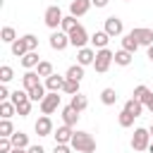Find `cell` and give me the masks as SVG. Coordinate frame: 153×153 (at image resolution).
Here are the masks:
<instances>
[{
	"label": "cell",
	"instance_id": "1",
	"mask_svg": "<svg viewBox=\"0 0 153 153\" xmlns=\"http://www.w3.org/2000/svg\"><path fill=\"white\" fill-rule=\"evenodd\" d=\"M69 143H72V148L76 153H93L96 151V139L88 131H74V136H72Z\"/></svg>",
	"mask_w": 153,
	"mask_h": 153
},
{
	"label": "cell",
	"instance_id": "2",
	"mask_svg": "<svg viewBox=\"0 0 153 153\" xmlns=\"http://www.w3.org/2000/svg\"><path fill=\"white\" fill-rule=\"evenodd\" d=\"M151 131L146 129V127H136L134 129V134H131V148L136 151V153H143V151H148V146H151Z\"/></svg>",
	"mask_w": 153,
	"mask_h": 153
},
{
	"label": "cell",
	"instance_id": "3",
	"mask_svg": "<svg viewBox=\"0 0 153 153\" xmlns=\"http://www.w3.org/2000/svg\"><path fill=\"white\" fill-rule=\"evenodd\" d=\"M115 62V53L110 50V48H100V50H96V62H93V69L98 72V74H105L108 69H110V65Z\"/></svg>",
	"mask_w": 153,
	"mask_h": 153
},
{
	"label": "cell",
	"instance_id": "4",
	"mask_svg": "<svg viewBox=\"0 0 153 153\" xmlns=\"http://www.w3.org/2000/svg\"><path fill=\"white\" fill-rule=\"evenodd\" d=\"M62 19H65V14H62V10H60L57 5H50V7H48V10L43 12V22H45V26H48L50 31L60 29Z\"/></svg>",
	"mask_w": 153,
	"mask_h": 153
},
{
	"label": "cell",
	"instance_id": "5",
	"mask_svg": "<svg viewBox=\"0 0 153 153\" xmlns=\"http://www.w3.org/2000/svg\"><path fill=\"white\" fill-rule=\"evenodd\" d=\"M86 43H91V36H88V33H86V29L79 24V26L69 33V45H74V48L79 50V48H86Z\"/></svg>",
	"mask_w": 153,
	"mask_h": 153
},
{
	"label": "cell",
	"instance_id": "6",
	"mask_svg": "<svg viewBox=\"0 0 153 153\" xmlns=\"http://www.w3.org/2000/svg\"><path fill=\"white\" fill-rule=\"evenodd\" d=\"M38 105H41V112H43V115H53V112L60 108V96H57L55 91H48L45 98H43Z\"/></svg>",
	"mask_w": 153,
	"mask_h": 153
},
{
	"label": "cell",
	"instance_id": "7",
	"mask_svg": "<svg viewBox=\"0 0 153 153\" xmlns=\"http://www.w3.org/2000/svg\"><path fill=\"white\" fill-rule=\"evenodd\" d=\"M48 43H50V48H53V50H65V48L69 45V33H65L62 29H55V31L50 33Z\"/></svg>",
	"mask_w": 153,
	"mask_h": 153
},
{
	"label": "cell",
	"instance_id": "8",
	"mask_svg": "<svg viewBox=\"0 0 153 153\" xmlns=\"http://www.w3.org/2000/svg\"><path fill=\"white\" fill-rule=\"evenodd\" d=\"M33 131L38 134V136H53V120H50V115H41L38 120H36V124H33Z\"/></svg>",
	"mask_w": 153,
	"mask_h": 153
},
{
	"label": "cell",
	"instance_id": "9",
	"mask_svg": "<svg viewBox=\"0 0 153 153\" xmlns=\"http://www.w3.org/2000/svg\"><path fill=\"white\" fill-rule=\"evenodd\" d=\"M103 31H108L110 33V38H115V36H122L124 33V24H122V19L120 17H108L105 19V26H103Z\"/></svg>",
	"mask_w": 153,
	"mask_h": 153
},
{
	"label": "cell",
	"instance_id": "10",
	"mask_svg": "<svg viewBox=\"0 0 153 153\" xmlns=\"http://www.w3.org/2000/svg\"><path fill=\"white\" fill-rule=\"evenodd\" d=\"M129 33L139 41V45H146V48L153 45V31H151V29H146V26H136V29H131Z\"/></svg>",
	"mask_w": 153,
	"mask_h": 153
},
{
	"label": "cell",
	"instance_id": "11",
	"mask_svg": "<svg viewBox=\"0 0 153 153\" xmlns=\"http://www.w3.org/2000/svg\"><path fill=\"white\" fill-rule=\"evenodd\" d=\"M53 136H55V143H69L72 141V136H74V129L69 127V124H60L55 131H53Z\"/></svg>",
	"mask_w": 153,
	"mask_h": 153
},
{
	"label": "cell",
	"instance_id": "12",
	"mask_svg": "<svg viewBox=\"0 0 153 153\" xmlns=\"http://www.w3.org/2000/svg\"><path fill=\"white\" fill-rule=\"evenodd\" d=\"M76 62L79 65H84V67H88V65H93L96 62V48H79L76 50Z\"/></svg>",
	"mask_w": 153,
	"mask_h": 153
},
{
	"label": "cell",
	"instance_id": "13",
	"mask_svg": "<svg viewBox=\"0 0 153 153\" xmlns=\"http://www.w3.org/2000/svg\"><path fill=\"white\" fill-rule=\"evenodd\" d=\"M65 81H67V76H60V74H55V72H53L50 76H45V81H43V84H45V88H48V91L60 93V91L65 88Z\"/></svg>",
	"mask_w": 153,
	"mask_h": 153
},
{
	"label": "cell",
	"instance_id": "14",
	"mask_svg": "<svg viewBox=\"0 0 153 153\" xmlns=\"http://www.w3.org/2000/svg\"><path fill=\"white\" fill-rule=\"evenodd\" d=\"M91 0H72L69 2V14H74V17H84L88 10H91Z\"/></svg>",
	"mask_w": 153,
	"mask_h": 153
},
{
	"label": "cell",
	"instance_id": "15",
	"mask_svg": "<svg viewBox=\"0 0 153 153\" xmlns=\"http://www.w3.org/2000/svg\"><path fill=\"white\" fill-rule=\"evenodd\" d=\"M22 84H24L26 91H31V88H36V86L41 84V74H38L36 69H26L24 76H22Z\"/></svg>",
	"mask_w": 153,
	"mask_h": 153
},
{
	"label": "cell",
	"instance_id": "16",
	"mask_svg": "<svg viewBox=\"0 0 153 153\" xmlns=\"http://www.w3.org/2000/svg\"><path fill=\"white\" fill-rule=\"evenodd\" d=\"M108 41H110V33H108V31H93V33H91V45H93L96 50L108 48Z\"/></svg>",
	"mask_w": 153,
	"mask_h": 153
},
{
	"label": "cell",
	"instance_id": "17",
	"mask_svg": "<svg viewBox=\"0 0 153 153\" xmlns=\"http://www.w3.org/2000/svg\"><path fill=\"white\" fill-rule=\"evenodd\" d=\"M60 112H62V122H65V124H69V127H74V124L79 122V115H81V112H79V110H74L72 105H65Z\"/></svg>",
	"mask_w": 153,
	"mask_h": 153
},
{
	"label": "cell",
	"instance_id": "18",
	"mask_svg": "<svg viewBox=\"0 0 153 153\" xmlns=\"http://www.w3.org/2000/svg\"><path fill=\"white\" fill-rule=\"evenodd\" d=\"M10 50H12L14 57H24V55L29 53V43H26V38L22 36V38H17L14 43H10Z\"/></svg>",
	"mask_w": 153,
	"mask_h": 153
},
{
	"label": "cell",
	"instance_id": "19",
	"mask_svg": "<svg viewBox=\"0 0 153 153\" xmlns=\"http://www.w3.org/2000/svg\"><path fill=\"white\" fill-rule=\"evenodd\" d=\"M38 62H41L38 50H29V53L22 57V67H26V69H36V67H38Z\"/></svg>",
	"mask_w": 153,
	"mask_h": 153
},
{
	"label": "cell",
	"instance_id": "20",
	"mask_svg": "<svg viewBox=\"0 0 153 153\" xmlns=\"http://www.w3.org/2000/svg\"><path fill=\"white\" fill-rule=\"evenodd\" d=\"M151 96H153V91H151V88H148L146 84H139V86H134V96H131V98L141 100L143 105H146V103L151 100Z\"/></svg>",
	"mask_w": 153,
	"mask_h": 153
},
{
	"label": "cell",
	"instance_id": "21",
	"mask_svg": "<svg viewBox=\"0 0 153 153\" xmlns=\"http://www.w3.org/2000/svg\"><path fill=\"white\" fill-rule=\"evenodd\" d=\"M131 60H134V53H129V50H124V48H120V50L115 53V65H120V67H129Z\"/></svg>",
	"mask_w": 153,
	"mask_h": 153
},
{
	"label": "cell",
	"instance_id": "22",
	"mask_svg": "<svg viewBox=\"0 0 153 153\" xmlns=\"http://www.w3.org/2000/svg\"><path fill=\"white\" fill-rule=\"evenodd\" d=\"M69 105H72L74 110H79V112H84V110L88 108V98H86V96H84V93L79 91V93H74V96H72V100H69Z\"/></svg>",
	"mask_w": 153,
	"mask_h": 153
},
{
	"label": "cell",
	"instance_id": "23",
	"mask_svg": "<svg viewBox=\"0 0 153 153\" xmlns=\"http://www.w3.org/2000/svg\"><path fill=\"white\" fill-rule=\"evenodd\" d=\"M143 108H146V105H143L141 100H136V98H129V100L124 103V110H127V112H131L134 117H141V112H143Z\"/></svg>",
	"mask_w": 153,
	"mask_h": 153
},
{
	"label": "cell",
	"instance_id": "24",
	"mask_svg": "<svg viewBox=\"0 0 153 153\" xmlns=\"http://www.w3.org/2000/svg\"><path fill=\"white\" fill-rule=\"evenodd\" d=\"M100 103H103V105H115V103H117V91H115L112 86L103 88V91H100Z\"/></svg>",
	"mask_w": 153,
	"mask_h": 153
},
{
	"label": "cell",
	"instance_id": "25",
	"mask_svg": "<svg viewBox=\"0 0 153 153\" xmlns=\"http://www.w3.org/2000/svg\"><path fill=\"white\" fill-rule=\"evenodd\" d=\"M17 112V105L12 100H0V117L5 120H12V115Z\"/></svg>",
	"mask_w": 153,
	"mask_h": 153
},
{
	"label": "cell",
	"instance_id": "26",
	"mask_svg": "<svg viewBox=\"0 0 153 153\" xmlns=\"http://www.w3.org/2000/svg\"><path fill=\"white\" fill-rule=\"evenodd\" d=\"M12 146H17V148H29L31 143H29V134H24V131H14L12 136Z\"/></svg>",
	"mask_w": 153,
	"mask_h": 153
},
{
	"label": "cell",
	"instance_id": "27",
	"mask_svg": "<svg viewBox=\"0 0 153 153\" xmlns=\"http://www.w3.org/2000/svg\"><path fill=\"white\" fill-rule=\"evenodd\" d=\"M76 26H79V22H76V17H74V14H67V17L62 19V24H60V29H62L65 33H72Z\"/></svg>",
	"mask_w": 153,
	"mask_h": 153
},
{
	"label": "cell",
	"instance_id": "28",
	"mask_svg": "<svg viewBox=\"0 0 153 153\" xmlns=\"http://www.w3.org/2000/svg\"><path fill=\"white\" fill-rule=\"evenodd\" d=\"M122 48L129 50V53H136V50H139V41H136L131 33H124V36H122Z\"/></svg>",
	"mask_w": 153,
	"mask_h": 153
},
{
	"label": "cell",
	"instance_id": "29",
	"mask_svg": "<svg viewBox=\"0 0 153 153\" xmlns=\"http://www.w3.org/2000/svg\"><path fill=\"white\" fill-rule=\"evenodd\" d=\"M65 76H67V79H76V81H81V79H84V65H79V62L72 65V67L65 72Z\"/></svg>",
	"mask_w": 153,
	"mask_h": 153
},
{
	"label": "cell",
	"instance_id": "30",
	"mask_svg": "<svg viewBox=\"0 0 153 153\" xmlns=\"http://www.w3.org/2000/svg\"><path fill=\"white\" fill-rule=\"evenodd\" d=\"M134 120H136V117H134L131 112H127V110L122 108V112H120V117H117V122H120V127H122V129H129V127L134 124Z\"/></svg>",
	"mask_w": 153,
	"mask_h": 153
},
{
	"label": "cell",
	"instance_id": "31",
	"mask_svg": "<svg viewBox=\"0 0 153 153\" xmlns=\"http://www.w3.org/2000/svg\"><path fill=\"white\" fill-rule=\"evenodd\" d=\"M0 41H2V43H14V41H17V31H14L12 26H2V31H0Z\"/></svg>",
	"mask_w": 153,
	"mask_h": 153
},
{
	"label": "cell",
	"instance_id": "32",
	"mask_svg": "<svg viewBox=\"0 0 153 153\" xmlns=\"http://www.w3.org/2000/svg\"><path fill=\"white\" fill-rule=\"evenodd\" d=\"M79 84H81V81H76V79H67V81H65V88H62V93H67V96H74V93H79Z\"/></svg>",
	"mask_w": 153,
	"mask_h": 153
},
{
	"label": "cell",
	"instance_id": "33",
	"mask_svg": "<svg viewBox=\"0 0 153 153\" xmlns=\"http://www.w3.org/2000/svg\"><path fill=\"white\" fill-rule=\"evenodd\" d=\"M31 98H26V100H22V103H17V115L19 117H29V112H31Z\"/></svg>",
	"mask_w": 153,
	"mask_h": 153
},
{
	"label": "cell",
	"instance_id": "34",
	"mask_svg": "<svg viewBox=\"0 0 153 153\" xmlns=\"http://www.w3.org/2000/svg\"><path fill=\"white\" fill-rule=\"evenodd\" d=\"M36 72L45 79V76H50V74H53V65H50L48 60H41V62H38V67H36Z\"/></svg>",
	"mask_w": 153,
	"mask_h": 153
},
{
	"label": "cell",
	"instance_id": "35",
	"mask_svg": "<svg viewBox=\"0 0 153 153\" xmlns=\"http://www.w3.org/2000/svg\"><path fill=\"white\" fill-rule=\"evenodd\" d=\"M12 79H14V69H12L10 65H2V67H0V81L7 84V81H12Z\"/></svg>",
	"mask_w": 153,
	"mask_h": 153
},
{
	"label": "cell",
	"instance_id": "36",
	"mask_svg": "<svg viewBox=\"0 0 153 153\" xmlns=\"http://www.w3.org/2000/svg\"><path fill=\"white\" fill-rule=\"evenodd\" d=\"M12 134H14L12 122H10V120H5V117H0V136H12Z\"/></svg>",
	"mask_w": 153,
	"mask_h": 153
},
{
	"label": "cell",
	"instance_id": "37",
	"mask_svg": "<svg viewBox=\"0 0 153 153\" xmlns=\"http://www.w3.org/2000/svg\"><path fill=\"white\" fill-rule=\"evenodd\" d=\"M14 146H12V139L10 136H0V153H10Z\"/></svg>",
	"mask_w": 153,
	"mask_h": 153
},
{
	"label": "cell",
	"instance_id": "38",
	"mask_svg": "<svg viewBox=\"0 0 153 153\" xmlns=\"http://www.w3.org/2000/svg\"><path fill=\"white\" fill-rule=\"evenodd\" d=\"M24 38H26V43H29V50H38V38H36L33 33H24Z\"/></svg>",
	"mask_w": 153,
	"mask_h": 153
},
{
	"label": "cell",
	"instance_id": "39",
	"mask_svg": "<svg viewBox=\"0 0 153 153\" xmlns=\"http://www.w3.org/2000/svg\"><path fill=\"white\" fill-rule=\"evenodd\" d=\"M74 148H72V143H55V148H53V153H72Z\"/></svg>",
	"mask_w": 153,
	"mask_h": 153
},
{
	"label": "cell",
	"instance_id": "40",
	"mask_svg": "<svg viewBox=\"0 0 153 153\" xmlns=\"http://www.w3.org/2000/svg\"><path fill=\"white\" fill-rule=\"evenodd\" d=\"M10 96H12V91L7 88V84H2L0 86V100H10Z\"/></svg>",
	"mask_w": 153,
	"mask_h": 153
},
{
	"label": "cell",
	"instance_id": "41",
	"mask_svg": "<svg viewBox=\"0 0 153 153\" xmlns=\"http://www.w3.org/2000/svg\"><path fill=\"white\" fill-rule=\"evenodd\" d=\"M26 153H45V148H43L41 143H36V146H29V148H26Z\"/></svg>",
	"mask_w": 153,
	"mask_h": 153
},
{
	"label": "cell",
	"instance_id": "42",
	"mask_svg": "<svg viewBox=\"0 0 153 153\" xmlns=\"http://www.w3.org/2000/svg\"><path fill=\"white\" fill-rule=\"evenodd\" d=\"M91 2H93V5H96V7H105V5H108V2H110V0H91Z\"/></svg>",
	"mask_w": 153,
	"mask_h": 153
},
{
	"label": "cell",
	"instance_id": "43",
	"mask_svg": "<svg viewBox=\"0 0 153 153\" xmlns=\"http://www.w3.org/2000/svg\"><path fill=\"white\" fill-rule=\"evenodd\" d=\"M146 110H148V112H153V96H151V100L146 103Z\"/></svg>",
	"mask_w": 153,
	"mask_h": 153
},
{
	"label": "cell",
	"instance_id": "44",
	"mask_svg": "<svg viewBox=\"0 0 153 153\" xmlns=\"http://www.w3.org/2000/svg\"><path fill=\"white\" fill-rule=\"evenodd\" d=\"M10 153H26V148H17V146H14V148H12Z\"/></svg>",
	"mask_w": 153,
	"mask_h": 153
},
{
	"label": "cell",
	"instance_id": "45",
	"mask_svg": "<svg viewBox=\"0 0 153 153\" xmlns=\"http://www.w3.org/2000/svg\"><path fill=\"white\" fill-rule=\"evenodd\" d=\"M146 55H148V60L153 62V45H148V53H146Z\"/></svg>",
	"mask_w": 153,
	"mask_h": 153
},
{
	"label": "cell",
	"instance_id": "46",
	"mask_svg": "<svg viewBox=\"0 0 153 153\" xmlns=\"http://www.w3.org/2000/svg\"><path fill=\"white\" fill-rule=\"evenodd\" d=\"M148 153H153V141H151V146H148Z\"/></svg>",
	"mask_w": 153,
	"mask_h": 153
},
{
	"label": "cell",
	"instance_id": "47",
	"mask_svg": "<svg viewBox=\"0 0 153 153\" xmlns=\"http://www.w3.org/2000/svg\"><path fill=\"white\" fill-rule=\"evenodd\" d=\"M148 131H151V136H153V124H151V129H148Z\"/></svg>",
	"mask_w": 153,
	"mask_h": 153
},
{
	"label": "cell",
	"instance_id": "48",
	"mask_svg": "<svg viewBox=\"0 0 153 153\" xmlns=\"http://www.w3.org/2000/svg\"><path fill=\"white\" fill-rule=\"evenodd\" d=\"M124 2H131V0H124Z\"/></svg>",
	"mask_w": 153,
	"mask_h": 153
}]
</instances>
